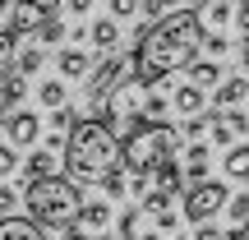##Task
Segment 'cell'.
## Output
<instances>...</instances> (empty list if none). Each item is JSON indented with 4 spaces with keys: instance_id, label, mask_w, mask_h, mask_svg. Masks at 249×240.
I'll return each instance as SVG.
<instances>
[{
    "instance_id": "6da1fadb",
    "label": "cell",
    "mask_w": 249,
    "mask_h": 240,
    "mask_svg": "<svg viewBox=\"0 0 249 240\" xmlns=\"http://www.w3.org/2000/svg\"><path fill=\"white\" fill-rule=\"evenodd\" d=\"M203 33L208 28H203V18H198L194 9H176V14L157 18L152 28H143L139 33V51H134V79H139L143 88H157L166 74L185 70L198 55Z\"/></svg>"
},
{
    "instance_id": "7a4b0ae2",
    "label": "cell",
    "mask_w": 249,
    "mask_h": 240,
    "mask_svg": "<svg viewBox=\"0 0 249 240\" xmlns=\"http://www.w3.org/2000/svg\"><path fill=\"white\" fill-rule=\"evenodd\" d=\"M111 166H120V139L107 120H74L65 139V176L74 185H97Z\"/></svg>"
},
{
    "instance_id": "3957f363",
    "label": "cell",
    "mask_w": 249,
    "mask_h": 240,
    "mask_svg": "<svg viewBox=\"0 0 249 240\" xmlns=\"http://www.w3.org/2000/svg\"><path fill=\"white\" fill-rule=\"evenodd\" d=\"M23 203H28V217L37 226H74L79 222V208H83V194L70 176H46V180H28L23 185Z\"/></svg>"
},
{
    "instance_id": "277c9868",
    "label": "cell",
    "mask_w": 249,
    "mask_h": 240,
    "mask_svg": "<svg viewBox=\"0 0 249 240\" xmlns=\"http://www.w3.org/2000/svg\"><path fill=\"white\" fill-rule=\"evenodd\" d=\"M176 148H180V134L171 129V125H161V120H143L139 129L124 134V143H120V162H124V171H129V176H152L161 162L176 157Z\"/></svg>"
},
{
    "instance_id": "5b68a950",
    "label": "cell",
    "mask_w": 249,
    "mask_h": 240,
    "mask_svg": "<svg viewBox=\"0 0 249 240\" xmlns=\"http://www.w3.org/2000/svg\"><path fill=\"white\" fill-rule=\"evenodd\" d=\"M129 74H134V55H111V60H102L97 70L88 74V107L97 111L102 102H107L111 92H116L124 79H129Z\"/></svg>"
},
{
    "instance_id": "8992f818",
    "label": "cell",
    "mask_w": 249,
    "mask_h": 240,
    "mask_svg": "<svg viewBox=\"0 0 249 240\" xmlns=\"http://www.w3.org/2000/svg\"><path fill=\"white\" fill-rule=\"evenodd\" d=\"M222 208H226V185H217V180H198L185 189V222H213Z\"/></svg>"
},
{
    "instance_id": "52a82bcc",
    "label": "cell",
    "mask_w": 249,
    "mask_h": 240,
    "mask_svg": "<svg viewBox=\"0 0 249 240\" xmlns=\"http://www.w3.org/2000/svg\"><path fill=\"white\" fill-rule=\"evenodd\" d=\"M65 0H14V14H9V33H37V28L46 23V18L60 9Z\"/></svg>"
},
{
    "instance_id": "ba28073f",
    "label": "cell",
    "mask_w": 249,
    "mask_h": 240,
    "mask_svg": "<svg viewBox=\"0 0 249 240\" xmlns=\"http://www.w3.org/2000/svg\"><path fill=\"white\" fill-rule=\"evenodd\" d=\"M245 97H249V79H245V74H226V79L213 88V107H217V111H231V107H240Z\"/></svg>"
},
{
    "instance_id": "9c48e42d",
    "label": "cell",
    "mask_w": 249,
    "mask_h": 240,
    "mask_svg": "<svg viewBox=\"0 0 249 240\" xmlns=\"http://www.w3.org/2000/svg\"><path fill=\"white\" fill-rule=\"evenodd\" d=\"M5 129H9V143H14V148H28V143H37V134H42V120H37L33 111H14V116H5Z\"/></svg>"
},
{
    "instance_id": "30bf717a",
    "label": "cell",
    "mask_w": 249,
    "mask_h": 240,
    "mask_svg": "<svg viewBox=\"0 0 249 240\" xmlns=\"http://www.w3.org/2000/svg\"><path fill=\"white\" fill-rule=\"evenodd\" d=\"M245 129H249V120L240 116V111H217V120H213V143H222V148H235Z\"/></svg>"
},
{
    "instance_id": "8fae6325",
    "label": "cell",
    "mask_w": 249,
    "mask_h": 240,
    "mask_svg": "<svg viewBox=\"0 0 249 240\" xmlns=\"http://www.w3.org/2000/svg\"><path fill=\"white\" fill-rule=\"evenodd\" d=\"M0 240H46V226H37L33 217L9 213V217H0Z\"/></svg>"
},
{
    "instance_id": "7c38bea8",
    "label": "cell",
    "mask_w": 249,
    "mask_h": 240,
    "mask_svg": "<svg viewBox=\"0 0 249 240\" xmlns=\"http://www.w3.org/2000/svg\"><path fill=\"white\" fill-rule=\"evenodd\" d=\"M171 107H176L180 116H203L208 92L198 88V83H180V88H176V97H171Z\"/></svg>"
},
{
    "instance_id": "4fadbf2b",
    "label": "cell",
    "mask_w": 249,
    "mask_h": 240,
    "mask_svg": "<svg viewBox=\"0 0 249 240\" xmlns=\"http://www.w3.org/2000/svg\"><path fill=\"white\" fill-rule=\"evenodd\" d=\"M222 176L235 180V185H245V180H249V143L226 148V157H222Z\"/></svg>"
},
{
    "instance_id": "5bb4252c",
    "label": "cell",
    "mask_w": 249,
    "mask_h": 240,
    "mask_svg": "<svg viewBox=\"0 0 249 240\" xmlns=\"http://www.w3.org/2000/svg\"><path fill=\"white\" fill-rule=\"evenodd\" d=\"M55 70H60L65 79H88V74H92V60H88V51H74V46H70V51L55 55Z\"/></svg>"
},
{
    "instance_id": "9a60e30c",
    "label": "cell",
    "mask_w": 249,
    "mask_h": 240,
    "mask_svg": "<svg viewBox=\"0 0 249 240\" xmlns=\"http://www.w3.org/2000/svg\"><path fill=\"white\" fill-rule=\"evenodd\" d=\"M185 70H189V83H198L203 92L222 83V65H217V60H189Z\"/></svg>"
},
{
    "instance_id": "2e32d148",
    "label": "cell",
    "mask_w": 249,
    "mask_h": 240,
    "mask_svg": "<svg viewBox=\"0 0 249 240\" xmlns=\"http://www.w3.org/2000/svg\"><path fill=\"white\" fill-rule=\"evenodd\" d=\"M88 42L97 46V51H116V42H120V28H116V18H97V23L88 28Z\"/></svg>"
},
{
    "instance_id": "e0dca14e",
    "label": "cell",
    "mask_w": 249,
    "mask_h": 240,
    "mask_svg": "<svg viewBox=\"0 0 249 240\" xmlns=\"http://www.w3.org/2000/svg\"><path fill=\"white\" fill-rule=\"evenodd\" d=\"M152 176H157V189H166V194H180V189H185V166H180L176 157H171V162H161Z\"/></svg>"
},
{
    "instance_id": "ac0fdd59",
    "label": "cell",
    "mask_w": 249,
    "mask_h": 240,
    "mask_svg": "<svg viewBox=\"0 0 249 240\" xmlns=\"http://www.w3.org/2000/svg\"><path fill=\"white\" fill-rule=\"evenodd\" d=\"M46 176H55V157L46 148H37L33 157L23 162V180H46Z\"/></svg>"
},
{
    "instance_id": "d6986e66",
    "label": "cell",
    "mask_w": 249,
    "mask_h": 240,
    "mask_svg": "<svg viewBox=\"0 0 249 240\" xmlns=\"http://www.w3.org/2000/svg\"><path fill=\"white\" fill-rule=\"evenodd\" d=\"M37 102H42L46 111H55V107H70V92H65L60 79H46L42 88H37Z\"/></svg>"
},
{
    "instance_id": "ffe728a7",
    "label": "cell",
    "mask_w": 249,
    "mask_h": 240,
    "mask_svg": "<svg viewBox=\"0 0 249 240\" xmlns=\"http://www.w3.org/2000/svg\"><path fill=\"white\" fill-rule=\"evenodd\" d=\"M107 222H111V208L107 203H83L79 208V226H83V231H102Z\"/></svg>"
},
{
    "instance_id": "44dd1931",
    "label": "cell",
    "mask_w": 249,
    "mask_h": 240,
    "mask_svg": "<svg viewBox=\"0 0 249 240\" xmlns=\"http://www.w3.org/2000/svg\"><path fill=\"white\" fill-rule=\"evenodd\" d=\"M18 97H23V79H18V74H14V79H9V74H5V79H0V125H5L9 107H14Z\"/></svg>"
},
{
    "instance_id": "7402d4cb",
    "label": "cell",
    "mask_w": 249,
    "mask_h": 240,
    "mask_svg": "<svg viewBox=\"0 0 249 240\" xmlns=\"http://www.w3.org/2000/svg\"><path fill=\"white\" fill-rule=\"evenodd\" d=\"M208 162H213V157H208V148H203V143H194V148H189V157H185V176L194 180V185L208 176Z\"/></svg>"
},
{
    "instance_id": "603a6c76",
    "label": "cell",
    "mask_w": 249,
    "mask_h": 240,
    "mask_svg": "<svg viewBox=\"0 0 249 240\" xmlns=\"http://www.w3.org/2000/svg\"><path fill=\"white\" fill-rule=\"evenodd\" d=\"M14 55H18V33L0 28V79H5V74L14 70Z\"/></svg>"
},
{
    "instance_id": "cb8c5ba5",
    "label": "cell",
    "mask_w": 249,
    "mask_h": 240,
    "mask_svg": "<svg viewBox=\"0 0 249 240\" xmlns=\"http://www.w3.org/2000/svg\"><path fill=\"white\" fill-rule=\"evenodd\" d=\"M171 199H176V194H166V189H157V185H152V189H143V213H148V217L171 213Z\"/></svg>"
},
{
    "instance_id": "d4e9b609",
    "label": "cell",
    "mask_w": 249,
    "mask_h": 240,
    "mask_svg": "<svg viewBox=\"0 0 249 240\" xmlns=\"http://www.w3.org/2000/svg\"><path fill=\"white\" fill-rule=\"evenodd\" d=\"M180 5H185V0H139V9L152 18V23H157V18H166V14H176Z\"/></svg>"
},
{
    "instance_id": "484cf974",
    "label": "cell",
    "mask_w": 249,
    "mask_h": 240,
    "mask_svg": "<svg viewBox=\"0 0 249 240\" xmlns=\"http://www.w3.org/2000/svg\"><path fill=\"white\" fill-rule=\"evenodd\" d=\"M14 70H18V79H23V74H37V70H42V46L18 51V55H14Z\"/></svg>"
},
{
    "instance_id": "4316f807",
    "label": "cell",
    "mask_w": 249,
    "mask_h": 240,
    "mask_svg": "<svg viewBox=\"0 0 249 240\" xmlns=\"http://www.w3.org/2000/svg\"><path fill=\"white\" fill-rule=\"evenodd\" d=\"M116 236L120 240H139V208H124L116 217Z\"/></svg>"
},
{
    "instance_id": "83f0119b",
    "label": "cell",
    "mask_w": 249,
    "mask_h": 240,
    "mask_svg": "<svg viewBox=\"0 0 249 240\" xmlns=\"http://www.w3.org/2000/svg\"><path fill=\"white\" fill-rule=\"evenodd\" d=\"M97 185H102V189H107V199H120V194H124V189H129V185H124V166H111V171H107V176H102V180H97Z\"/></svg>"
},
{
    "instance_id": "f1b7e54d",
    "label": "cell",
    "mask_w": 249,
    "mask_h": 240,
    "mask_svg": "<svg viewBox=\"0 0 249 240\" xmlns=\"http://www.w3.org/2000/svg\"><path fill=\"white\" fill-rule=\"evenodd\" d=\"M37 37H42V42H46V46H51V42H60V37H65V23H60V18H55V14H51V18H46V23H42V28H37Z\"/></svg>"
},
{
    "instance_id": "f546056e",
    "label": "cell",
    "mask_w": 249,
    "mask_h": 240,
    "mask_svg": "<svg viewBox=\"0 0 249 240\" xmlns=\"http://www.w3.org/2000/svg\"><path fill=\"white\" fill-rule=\"evenodd\" d=\"M14 171H18V152H14V143H9V148L0 143V180L14 176Z\"/></svg>"
},
{
    "instance_id": "4dcf8cb0",
    "label": "cell",
    "mask_w": 249,
    "mask_h": 240,
    "mask_svg": "<svg viewBox=\"0 0 249 240\" xmlns=\"http://www.w3.org/2000/svg\"><path fill=\"white\" fill-rule=\"evenodd\" d=\"M226 46H231V42H226V33H203V51L208 55H226Z\"/></svg>"
},
{
    "instance_id": "1f68e13d",
    "label": "cell",
    "mask_w": 249,
    "mask_h": 240,
    "mask_svg": "<svg viewBox=\"0 0 249 240\" xmlns=\"http://www.w3.org/2000/svg\"><path fill=\"white\" fill-rule=\"evenodd\" d=\"M231 23H235V33H240V37H249V0H235Z\"/></svg>"
},
{
    "instance_id": "d6a6232c",
    "label": "cell",
    "mask_w": 249,
    "mask_h": 240,
    "mask_svg": "<svg viewBox=\"0 0 249 240\" xmlns=\"http://www.w3.org/2000/svg\"><path fill=\"white\" fill-rule=\"evenodd\" d=\"M111 5V18H129V14H139V0H107Z\"/></svg>"
},
{
    "instance_id": "836d02e7",
    "label": "cell",
    "mask_w": 249,
    "mask_h": 240,
    "mask_svg": "<svg viewBox=\"0 0 249 240\" xmlns=\"http://www.w3.org/2000/svg\"><path fill=\"white\" fill-rule=\"evenodd\" d=\"M51 125H55V129H74V111L70 107H55L51 111Z\"/></svg>"
},
{
    "instance_id": "e575fe53",
    "label": "cell",
    "mask_w": 249,
    "mask_h": 240,
    "mask_svg": "<svg viewBox=\"0 0 249 240\" xmlns=\"http://www.w3.org/2000/svg\"><path fill=\"white\" fill-rule=\"evenodd\" d=\"M14 203H18V194H14L9 185H0V217H9V213H14Z\"/></svg>"
},
{
    "instance_id": "d590c367",
    "label": "cell",
    "mask_w": 249,
    "mask_h": 240,
    "mask_svg": "<svg viewBox=\"0 0 249 240\" xmlns=\"http://www.w3.org/2000/svg\"><path fill=\"white\" fill-rule=\"evenodd\" d=\"M203 129H208L203 116H185V134H189V139H203Z\"/></svg>"
},
{
    "instance_id": "8d00e7d4",
    "label": "cell",
    "mask_w": 249,
    "mask_h": 240,
    "mask_svg": "<svg viewBox=\"0 0 249 240\" xmlns=\"http://www.w3.org/2000/svg\"><path fill=\"white\" fill-rule=\"evenodd\" d=\"M152 222H157V231H176L180 217H176V213H161V217H152Z\"/></svg>"
},
{
    "instance_id": "74e56055",
    "label": "cell",
    "mask_w": 249,
    "mask_h": 240,
    "mask_svg": "<svg viewBox=\"0 0 249 240\" xmlns=\"http://www.w3.org/2000/svg\"><path fill=\"white\" fill-rule=\"evenodd\" d=\"M198 240H226L222 231H217V226L213 222H198Z\"/></svg>"
},
{
    "instance_id": "f35d334b",
    "label": "cell",
    "mask_w": 249,
    "mask_h": 240,
    "mask_svg": "<svg viewBox=\"0 0 249 240\" xmlns=\"http://www.w3.org/2000/svg\"><path fill=\"white\" fill-rule=\"evenodd\" d=\"M65 9H70V14H88L92 0H65Z\"/></svg>"
},
{
    "instance_id": "ab89813d",
    "label": "cell",
    "mask_w": 249,
    "mask_h": 240,
    "mask_svg": "<svg viewBox=\"0 0 249 240\" xmlns=\"http://www.w3.org/2000/svg\"><path fill=\"white\" fill-rule=\"evenodd\" d=\"M65 240H88V231H83V226L74 222V226H65Z\"/></svg>"
},
{
    "instance_id": "60d3db41",
    "label": "cell",
    "mask_w": 249,
    "mask_h": 240,
    "mask_svg": "<svg viewBox=\"0 0 249 240\" xmlns=\"http://www.w3.org/2000/svg\"><path fill=\"white\" fill-rule=\"evenodd\" d=\"M240 74H249V37L240 42Z\"/></svg>"
},
{
    "instance_id": "b9f144b4",
    "label": "cell",
    "mask_w": 249,
    "mask_h": 240,
    "mask_svg": "<svg viewBox=\"0 0 249 240\" xmlns=\"http://www.w3.org/2000/svg\"><path fill=\"white\" fill-rule=\"evenodd\" d=\"M139 240H161V231H143V236H139Z\"/></svg>"
},
{
    "instance_id": "7bdbcfd3",
    "label": "cell",
    "mask_w": 249,
    "mask_h": 240,
    "mask_svg": "<svg viewBox=\"0 0 249 240\" xmlns=\"http://www.w3.org/2000/svg\"><path fill=\"white\" fill-rule=\"evenodd\" d=\"M240 240H249V217H245V226H240Z\"/></svg>"
},
{
    "instance_id": "ee69618b",
    "label": "cell",
    "mask_w": 249,
    "mask_h": 240,
    "mask_svg": "<svg viewBox=\"0 0 249 240\" xmlns=\"http://www.w3.org/2000/svg\"><path fill=\"white\" fill-rule=\"evenodd\" d=\"M5 9H14V0H0V14H5Z\"/></svg>"
},
{
    "instance_id": "f6af8a7d",
    "label": "cell",
    "mask_w": 249,
    "mask_h": 240,
    "mask_svg": "<svg viewBox=\"0 0 249 240\" xmlns=\"http://www.w3.org/2000/svg\"><path fill=\"white\" fill-rule=\"evenodd\" d=\"M97 240H116V236H107V231H102V236H97Z\"/></svg>"
},
{
    "instance_id": "bcb514c9",
    "label": "cell",
    "mask_w": 249,
    "mask_h": 240,
    "mask_svg": "<svg viewBox=\"0 0 249 240\" xmlns=\"http://www.w3.org/2000/svg\"><path fill=\"white\" fill-rule=\"evenodd\" d=\"M171 240H180V236H171Z\"/></svg>"
}]
</instances>
